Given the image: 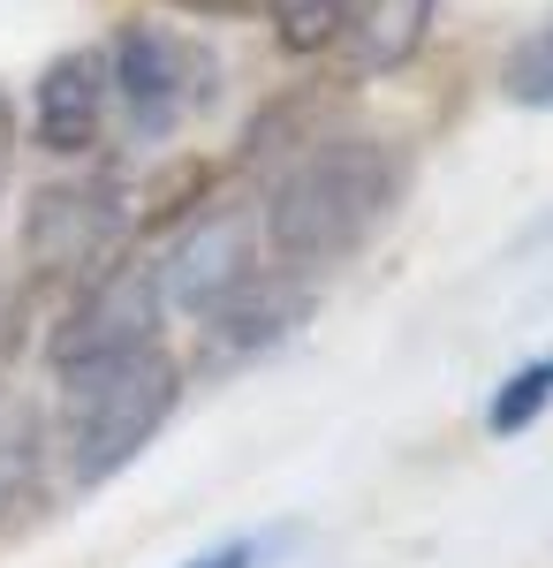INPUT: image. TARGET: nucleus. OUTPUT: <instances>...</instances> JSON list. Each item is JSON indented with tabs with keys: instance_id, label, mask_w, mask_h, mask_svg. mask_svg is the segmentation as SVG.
<instances>
[{
	"instance_id": "423d86ee",
	"label": "nucleus",
	"mask_w": 553,
	"mask_h": 568,
	"mask_svg": "<svg viewBox=\"0 0 553 568\" xmlns=\"http://www.w3.org/2000/svg\"><path fill=\"white\" fill-rule=\"evenodd\" d=\"M107 106H114V69L107 53L84 45V53H61L53 69L39 77V144L77 160L107 136Z\"/></svg>"
},
{
	"instance_id": "20e7f679",
	"label": "nucleus",
	"mask_w": 553,
	"mask_h": 568,
	"mask_svg": "<svg viewBox=\"0 0 553 568\" xmlns=\"http://www.w3.org/2000/svg\"><path fill=\"white\" fill-rule=\"evenodd\" d=\"M160 265H137V258H114L99 265L69 318L53 326V372H84V364H107V356H129L144 342H160Z\"/></svg>"
},
{
	"instance_id": "9b49d317",
	"label": "nucleus",
	"mask_w": 553,
	"mask_h": 568,
	"mask_svg": "<svg viewBox=\"0 0 553 568\" xmlns=\"http://www.w3.org/2000/svg\"><path fill=\"white\" fill-rule=\"evenodd\" d=\"M258 561H265L258 538H228V546H213V554H198V561H182V568H258Z\"/></svg>"
},
{
	"instance_id": "1a4fd4ad",
	"label": "nucleus",
	"mask_w": 553,
	"mask_h": 568,
	"mask_svg": "<svg viewBox=\"0 0 553 568\" xmlns=\"http://www.w3.org/2000/svg\"><path fill=\"white\" fill-rule=\"evenodd\" d=\"M546 402H553V349L539 356V364H523V372H515L509 387L493 394L485 425H493V433H523V425H531V417H539Z\"/></svg>"
},
{
	"instance_id": "9d476101",
	"label": "nucleus",
	"mask_w": 553,
	"mask_h": 568,
	"mask_svg": "<svg viewBox=\"0 0 553 568\" xmlns=\"http://www.w3.org/2000/svg\"><path fill=\"white\" fill-rule=\"evenodd\" d=\"M515 106H553V23H539L531 39L509 53V77H501Z\"/></svg>"
},
{
	"instance_id": "0eeeda50",
	"label": "nucleus",
	"mask_w": 553,
	"mask_h": 568,
	"mask_svg": "<svg viewBox=\"0 0 553 568\" xmlns=\"http://www.w3.org/2000/svg\"><path fill=\"white\" fill-rule=\"evenodd\" d=\"M432 31V0H356V31H349V69L356 77H380V69H402Z\"/></svg>"
},
{
	"instance_id": "7ed1b4c3",
	"label": "nucleus",
	"mask_w": 553,
	"mask_h": 568,
	"mask_svg": "<svg viewBox=\"0 0 553 568\" xmlns=\"http://www.w3.org/2000/svg\"><path fill=\"white\" fill-rule=\"evenodd\" d=\"M114 99L129 106V130L137 136H168L182 130L205 99H213V53L190 45L182 31H160V23H129L114 53Z\"/></svg>"
},
{
	"instance_id": "39448f33",
	"label": "nucleus",
	"mask_w": 553,
	"mask_h": 568,
	"mask_svg": "<svg viewBox=\"0 0 553 568\" xmlns=\"http://www.w3.org/2000/svg\"><path fill=\"white\" fill-rule=\"evenodd\" d=\"M114 243H122V190L107 175L53 182V190H39V205L23 220L31 265L61 273V281H91L99 265H114Z\"/></svg>"
},
{
	"instance_id": "f257e3e1",
	"label": "nucleus",
	"mask_w": 553,
	"mask_h": 568,
	"mask_svg": "<svg viewBox=\"0 0 553 568\" xmlns=\"http://www.w3.org/2000/svg\"><path fill=\"white\" fill-rule=\"evenodd\" d=\"M410 190V160L364 130L311 136L265 190V251L281 265H334L372 243Z\"/></svg>"
},
{
	"instance_id": "f8f14e48",
	"label": "nucleus",
	"mask_w": 553,
	"mask_h": 568,
	"mask_svg": "<svg viewBox=\"0 0 553 568\" xmlns=\"http://www.w3.org/2000/svg\"><path fill=\"white\" fill-rule=\"evenodd\" d=\"M182 16H258L265 0H174Z\"/></svg>"
},
{
	"instance_id": "4468645a",
	"label": "nucleus",
	"mask_w": 553,
	"mask_h": 568,
	"mask_svg": "<svg viewBox=\"0 0 553 568\" xmlns=\"http://www.w3.org/2000/svg\"><path fill=\"white\" fill-rule=\"evenodd\" d=\"M8 152H16V114H8V99H0V182H8Z\"/></svg>"
},
{
	"instance_id": "ddd939ff",
	"label": "nucleus",
	"mask_w": 553,
	"mask_h": 568,
	"mask_svg": "<svg viewBox=\"0 0 553 568\" xmlns=\"http://www.w3.org/2000/svg\"><path fill=\"white\" fill-rule=\"evenodd\" d=\"M16 334H23V296H0V364L16 349Z\"/></svg>"
},
{
	"instance_id": "6e6552de",
	"label": "nucleus",
	"mask_w": 553,
	"mask_h": 568,
	"mask_svg": "<svg viewBox=\"0 0 553 568\" xmlns=\"http://www.w3.org/2000/svg\"><path fill=\"white\" fill-rule=\"evenodd\" d=\"M265 23L289 53H341L356 31V0H265Z\"/></svg>"
},
{
	"instance_id": "f03ea898",
	"label": "nucleus",
	"mask_w": 553,
	"mask_h": 568,
	"mask_svg": "<svg viewBox=\"0 0 553 568\" xmlns=\"http://www.w3.org/2000/svg\"><path fill=\"white\" fill-rule=\"evenodd\" d=\"M182 402V372L160 342L84 372H61V455H69V478L77 485H107L114 470H129L152 433L174 417Z\"/></svg>"
}]
</instances>
